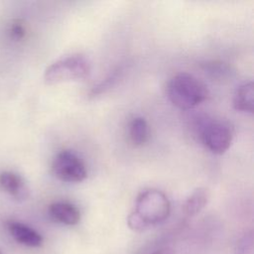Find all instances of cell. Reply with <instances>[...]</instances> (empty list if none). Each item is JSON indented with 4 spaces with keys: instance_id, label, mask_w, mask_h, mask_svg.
<instances>
[{
    "instance_id": "1",
    "label": "cell",
    "mask_w": 254,
    "mask_h": 254,
    "mask_svg": "<svg viewBox=\"0 0 254 254\" xmlns=\"http://www.w3.org/2000/svg\"><path fill=\"white\" fill-rule=\"evenodd\" d=\"M171 212V203L167 195L155 189L139 193L134 210L127 217L128 226L134 231H144L165 221Z\"/></svg>"
},
{
    "instance_id": "2",
    "label": "cell",
    "mask_w": 254,
    "mask_h": 254,
    "mask_svg": "<svg viewBox=\"0 0 254 254\" xmlns=\"http://www.w3.org/2000/svg\"><path fill=\"white\" fill-rule=\"evenodd\" d=\"M166 93L169 100L183 110L194 108L208 96L206 85L188 72H180L172 76L167 83Z\"/></svg>"
},
{
    "instance_id": "3",
    "label": "cell",
    "mask_w": 254,
    "mask_h": 254,
    "mask_svg": "<svg viewBox=\"0 0 254 254\" xmlns=\"http://www.w3.org/2000/svg\"><path fill=\"white\" fill-rule=\"evenodd\" d=\"M90 69V62L85 56L73 54L51 64L45 70L44 80L47 84L81 80L89 75Z\"/></svg>"
},
{
    "instance_id": "4",
    "label": "cell",
    "mask_w": 254,
    "mask_h": 254,
    "mask_svg": "<svg viewBox=\"0 0 254 254\" xmlns=\"http://www.w3.org/2000/svg\"><path fill=\"white\" fill-rule=\"evenodd\" d=\"M234 137V128L226 120L213 119L204 122L200 128V140L213 154L225 153Z\"/></svg>"
},
{
    "instance_id": "5",
    "label": "cell",
    "mask_w": 254,
    "mask_h": 254,
    "mask_svg": "<svg viewBox=\"0 0 254 254\" xmlns=\"http://www.w3.org/2000/svg\"><path fill=\"white\" fill-rule=\"evenodd\" d=\"M52 170L59 180L66 183H79L87 177L84 163L70 150H63L56 155Z\"/></svg>"
},
{
    "instance_id": "6",
    "label": "cell",
    "mask_w": 254,
    "mask_h": 254,
    "mask_svg": "<svg viewBox=\"0 0 254 254\" xmlns=\"http://www.w3.org/2000/svg\"><path fill=\"white\" fill-rule=\"evenodd\" d=\"M49 214L53 220L64 224L75 225L80 220V211L76 205L69 201H55L49 206Z\"/></svg>"
},
{
    "instance_id": "7",
    "label": "cell",
    "mask_w": 254,
    "mask_h": 254,
    "mask_svg": "<svg viewBox=\"0 0 254 254\" xmlns=\"http://www.w3.org/2000/svg\"><path fill=\"white\" fill-rule=\"evenodd\" d=\"M0 187L15 199L22 201L29 196V188L26 181L19 174L5 171L0 174Z\"/></svg>"
},
{
    "instance_id": "8",
    "label": "cell",
    "mask_w": 254,
    "mask_h": 254,
    "mask_svg": "<svg viewBox=\"0 0 254 254\" xmlns=\"http://www.w3.org/2000/svg\"><path fill=\"white\" fill-rule=\"evenodd\" d=\"M7 227L14 239L23 245L29 247H39L43 244L42 235L24 223L18 221H9Z\"/></svg>"
},
{
    "instance_id": "9",
    "label": "cell",
    "mask_w": 254,
    "mask_h": 254,
    "mask_svg": "<svg viewBox=\"0 0 254 254\" xmlns=\"http://www.w3.org/2000/svg\"><path fill=\"white\" fill-rule=\"evenodd\" d=\"M233 107L240 112H253L254 108V87L252 81L241 84L234 92Z\"/></svg>"
},
{
    "instance_id": "10",
    "label": "cell",
    "mask_w": 254,
    "mask_h": 254,
    "mask_svg": "<svg viewBox=\"0 0 254 254\" xmlns=\"http://www.w3.org/2000/svg\"><path fill=\"white\" fill-rule=\"evenodd\" d=\"M209 198L208 190L205 188L195 189L184 203V212L188 216H194L199 213L207 204Z\"/></svg>"
},
{
    "instance_id": "11",
    "label": "cell",
    "mask_w": 254,
    "mask_h": 254,
    "mask_svg": "<svg viewBox=\"0 0 254 254\" xmlns=\"http://www.w3.org/2000/svg\"><path fill=\"white\" fill-rule=\"evenodd\" d=\"M149 125L143 117H134L129 124V137L136 146L144 145L149 139Z\"/></svg>"
},
{
    "instance_id": "12",
    "label": "cell",
    "mask_w": 254,
    "mask_h": 254,
    "mask_svg": "<svg viewBox=\"0 0 254 254\" xmlns=\"http://www.w3.org/2000/svg\"><path fill=\"white\" fill-rule=\"evenodd\" d=\"M203 69L212 77L224 78L231 73V66L224 62L211 61L203 64Z\"/></svg>"
},
{
    "instance_id": "13",
    "label": "cell",
    "mask_w": 254,
    "mask_h": 254,
    "mask_svg": "<svg viewBox=\"0 0 254 254\" xmlns=\"http://www.w3.org/2000/svg\"><path fill=\"white\" fill-rule=\"evenodd\" d=\"M121 73H122L121 68H117L114 71H112V73H110L106 78H104L102 81H100L98 84L92 87V89L89 92L90 96H97L101 93H104L108 89H110L112 86L115 85L117 80L120 78Z\"/></svg>"
},
{
    "instance_id": "14",
    "label": "cell",
    "mask_w": 254,
    "mask_h": 254,
    "mask_svg": "<svg viewBox=\"0 0 254 254\" xmlns=\"http://www.w3.org/2000/svg\"><path fill=\"white\" fill-rule=\"evenodd\" d=\"M252 249V234L244 235L237 244V254H247Z\"/></svg>"
},
{
    "instance_id": "15",
    "label": "cell",
    "mask_w": 254,
    "mask_h": 254,
    "mask_svg": "<svg viewBox=\"0 0 254 254\" xmlns=\"http://www.w3.org/2000/svg\"><path fill=\"white\" fill-rule=\"evenodd\" d=\"M11 35L14 39L20 40L25 36V28L20 23H15L11 26Z\"/></svg>"
},
{
    "instance_id": "16",
    "label": "cell",
    "mask_w": 254,
    "mask_h": 254,
    "mask_svg": "<svg viewBox=\"0 0 254 254\" xmlns=\"http://www.w3.org/2000/svg\"><path fill=\"white\" fill-rule=\"evenodd\" d=\"M149 254H174V251L171 248H162Z\"/></svg>"
},
{
    "instance_id": "17",
    "label": "cell",
    "mask_w": 254,
    "mask_h": 254,
    "mask_svg": "<svg viewBox=\"0 0 254 254\" xmlns=\"http://www.w3.org/2000/svg\"><path fill=\"white\" fill-rule=\"evenodd\" d=\"M0 254H2V253H1V252H0Z\"/></svg>"
}]
</instances>
